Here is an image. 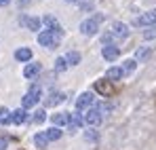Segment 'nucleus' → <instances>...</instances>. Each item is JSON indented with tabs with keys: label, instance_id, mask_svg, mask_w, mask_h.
I'll list each match as a JSON object with an SVG mask.
<instances>
[{
	"label": "nucleus",
	"instance_id": "nucleus-1",
	"mask_svg": "<svg viewBox=\"0 0 156 150\" xmlns=\"http://www.w3.org/2000/svg\"><path fill=\"white\" fill-rule=\"evenodd\" d=\"M95 91L104 97H114L118 93V87L114 82H110L108 78H99V80H95Z\"/></svg>",
	"mask_w": 156,
	"mask_h": 150
},
{
	"label": "nucleus",
	"instance_id": "nucleus-2",
	"mask_svg": "<svg viewBox=\"0 0 156 150\" xmlns=\"http://www.w3.org/2000/svg\"><path fill=\"white\" fill-rule=\"evenodd\" d=\"M40 100V87L38 85H32L30 87V91H27L26 95H23V100H21V108L27 110V108H34L36 104Z\"/></svg>",
	"mask_w": 156,
	"mask_h": 150
},
{
	"label": "nucleus",
	"instance_id": "nucleus-3",
	"mask_svg": "<svg viewBox=\"0 0 156 150\" xmlns=\"http://www.w3.org/2000/svg\"><path fill=\"white\" fill-rule=\"evenodd\" d=\"M101 21H104V15H95L93 19H87V21L80 24V32L84 36H93V34H97V25Z\"/></svg>",
	"mask_w": 156,
	"mask_h": 150
},
{
	"label": "nucleus",
	"instance_id": "nucleus-4",
	"mask_svg": "<svg viewBox=\"0 0 156 150\" xmlns=\"http://www.w3.org/2000/svg\"><path fill=\"white\" fill-rule=\"evenodd\" d=\"M59 34H53L51 30H44V32H40L38 34V42L42 45V47H49V49H55L57 45H59Z\"/></svg>",
	"mask_w": 156,
	"mask_h": 150
},
{
	"label": "nucleus",
	"instance_id": "nucleus-5",
	"mask_svg": "<svg viewBox=\"0 0 156 150\" xmlns=\"http://www.w3.org/2000/svg\"><path fill=\"white\" fill-rule=\"evenodd\" d=\"M82 119H84V123H87L89 127H97L99 123H101L104 114H101V112H99L97 108H89V112H87V114H84Z\"/></svg>",
	"mask_w": 156,
	"mask_h": 150
},
{
	"label": "nucleus",
	"instance_id": "nucleus-6",
	"mask_svg": "<svg viewBox=\"0 0 156 150\" xmlns=\"http://www.w3.org/2000/svg\"><path fill=\"white\" fill-rule=\"evenodd\" d=\"M93 101H95L93 93L84 91V93H80V95H78V100H76V108H78V110H87V108H91V106H93Z\"/></svg>",
	"mask_w": 156,
	"mask_h": 150
},
{
	"label": "nucleus",
	"instance_id": "nucleus-7",
	"mask_svg": "<svg viewBox=\"0 0 156 150\" xmlns=\"http://www.w3.org/2000/svg\"><path fill=\"white\" fill-rule=\"evenodd\" d=\"M133 24H135V25H154L156 24V9H154V11L144 13V15H139Z\"/></svg>",
	"mask_w": 156,
	"mask_h": 150
},
{
	"label": "nucleus",
	"instance_id": "nucleus-8",
	"mask_svg": "<svg viewBox=\"0 0 156 150\" xmlns=\"http://www.w3.org/2000/svg\"><path fill=\"white\" fill-rule=\"evenodd\" d=\"M118 55H120V49L116 45H105L104 51H101V57L105 61H114V59H118Z\"/></svg>",
	"mask_w": 156,
	"mask_h": 150
},
{
	"label": "nucleus",
	"instance_id": "nucleus-9",
	"mask_svg": "<svg viewBox=\"0 0 156 150\" xmlns=\"http://www.w3.org/2000/svg\"><path fill=\"white\" fill-rule=\"evenodd\" d=\"M19 24H21V25H26L27 30H32V32H38V30H40V24H42V21H40L38 17H26V15H23V17H19Z\"/></svg>",
	"mask_w": 156,
	"mask_h": 150
},
{
	"label": "nucleus",
	"instance_id": "nucleus-10",
	"mask_svg": "<svg viewBox=\"0 0 156 150\" xmlns=\"http://www.w3.org/2000/svg\"><path fill=\"white\" fill-rule=\"evenodd\" d=\"M82 123H84V119L78 114V112H74V114H70V123H68V131L70 133H76L78 129L82 127Z\"/></svg>",
	"mask_w": 156,
	"mask_h": 150
},
{
	"label": "nucleus",
	"instance_id": "nucleus-11",
	"mask_svg": "<svg viewBox=\"0 0 156 150\" xmlns=\"http://www.w3.org/2000/svg\"><path fill=\"white\" fill-rule=\"evenodd\" d=\"M51 123L53 127H63L70 123V112H57V114H53L51 116Z\"/></svg>",
	"mask_w": 156,
	"mask_h": 150
},
{
	"label": "nucleus",
	"instance_id": "nucleus-12",
	"mask_svg": "<svg viewBox=\"0 0 156 150\" xmlns=\"http://www.w3.org/2000/svg\"><path fill=\"white\" fill-rule=\"evenodd\" d=\"M112 36H116V38H127L129 36V27L125 24H120V21H116V24L112 25V32H110Z\"/></svg>",
	"mask_w": 156,
	"mask_h": 150
},
{
	"label": "nucleus",
	"instance_id": "nucleus-13",
	"mask_svg": "<svg viewBox=\"0 0 156 150\" xmlns=\"http://www.w3.org/2000/svg\"><path fill=\"white\" fill-rule=\"evenodd\" d=\"M26 121H27V110L17 108L15 112H11V123H15V125H23Z\"/></svg>",
	"mask_w": 156,
	"mask_h": 150
},
{
	"label": "nucleus",
	"instance_id": "nucleus-14",
	"mask_svg": "<svg viewBox=\"0 0 156 150\" xmlns=\"http://www.w3.org/2000/svg\"><path fill=\"white\" fill-rule=\"evenodd\" d=\"M150 55H152V49H150V47H139V49L135 51V61L144 64V61L150 59Z\"/></svg>",
	"mask_w": 156,
	"mask_h": 150
},
{
	"label": "nucleus",
	"instance_id": "nucleus-15",
	"mask_svg": "<svg viewBox=\"0 0 156 150\" xmlns=\"http://www.w3.org/2000/svg\"><path fill=\"white\" fill-rule=\"evenodd\" d=\"M44 24H47L49 27H51V32H53V34H59V36L63 34L61 25H59V21H57L55 17H51V15H47V17H44Z\"/></svg>",
	"mask_w": 156,
	"mask_h": 150
},
{
	"label": "nucleus",
	"instance_id": "nucleus-16",
	"mask_svg": "<svg viewBox=\"0 0 156 150\" xmlns=\"http://www.w3.org/2000/svg\"><path fill=\"white\" fill-rule=\"evenodd\" d=\"M40 70H42L40 64H27L26 70H23V76H26V78H34V76L40 74Z\"/></svg>",
	"mask_w": 156,
	"mask_h": 150
},
{
	"label": "nucleus",
	"instance_id": "nucleus-17",
	"mask_svg": "<svg viewBox=\"0 0 156 150\" xmlns=\"http://www.w3.org/2000/svg\"><path fill=\"white\" fill-rule=\"evenodd\" d=\"M34 144H36V148H38V150H47L49 140H47L44 131H40V133H36V135H34Z\"/></svg>",
	"mask_w": 156,
	"mask_h": 150
},
{
	"label": "nucleus",
	"instance_id": "nucleus-18",
	"mask_svg": "<svg viewBox=\"0 0 156 150\" xmlns=\"http://www.w3.org/2000/svg\"><path fill=\"white\" fill-rule=\"evenodd\" d=\"M15 59H17V61H30V59H32V51L27 49V47L17 49L15 51Z\"/></svg>",
	"mask_w": 156,
	"mask_h": 150
},
{
	"label": "nucleus",
	"instance_id": "nucleus-19",
	"mask_svg": "<svg viewBox=\"0 0 156 150\" xmlns=\"http://www.w3.org/2000/svg\"><path fill=\"white\" fill-rule=\"evenodd\" d=\"M44 135H47V140H49V142H57V140L63 135V131H61L59 127H51V129H47V131H44Z\"/></svg>",
	"mask_w": 156,
	"mask_h": 150
},
{
	"label": "nucleus",
	"instance_id": "nucleus-20",
	"mask_svg": "<svg viewBox=\"0 0 156 150\" xmlns=\"http://www.w3.org/2000/svg\"><path fill=\"white\" fill-rule=\"evenodd\" d=\"M63 100H66V95H63V93H55V91H53L51 95L44 100V104H47V106H57V104H61Z\"/></svg>",
	"mask_w": 156,
	"mask_h": 150
},
{
	"label": "nucleus",
	"instance_id": "nucleus-21",
	"mask_svg": "<svg viewBox=\"0 0 156 150\" xmlns=\"http://www.w3.org/2000/svg\"><path fill=\"white\" fill-rule=\"evenodd\" d=\"M105 78H108L110 82H114V80H122V70H120V68H110V70L105 72Z\"/></svg>",
	"mask_w": 156,
	"mask_h": 150
},
{
	"label": "nucleus",
	"instance_id": "nucleus-22",
	"mask_svg": "<svg viewBox=\"0 0 156 150\" xmlns=\"http://www.w3.org/2000/svg\"><path fill=\"white\" fill-rule=\"evenodd\" d=\"M135 66H137L135 59H125V61H122V68H120V70H122V76L125 74H133V72H135Z\"/></svg>",
	"mask_w": 156,
	"mask_h": 150
},
{
	"label": "nucleus",
	"instance_id": "nucleus-23",
	"mask_svg": "<svg viewBox=\"0 0 156 150\" xmlns=\"http://www.w3.org/2000/svg\"><path fill=\"white\" fill-rule=\"evenodd\" d=\"M66 61H68V66H78L80 64V53L78 51H70L66 55Z\"/></svg>",
	"mask_w": 156,
	"mask_h": 150
},
{
	"label": "nucleus",
	"instance_id": "nucleus-24",
	"mask_svg": "<svg viewBox=\"0 0 156 150\" xmlns=\"http://www.w3.org/2000/svg\"><path fill=\"white\" fill-rule=\"evenodd\" d=\"M66 70H68L66 57H57V59H55V72H66Z\"/></svg>",
	"mask_w": 156,
	"mask_h": 150
},
{
	"label": "nucleus",
	"instance_id": "nucleus-25",
	"mask_svg": "<svg viewBox=\"0 0 156 150\" xmlns=\"http://www.w3.org/2000/svg\"><path fill=\"white\" fill-rule=\"evenodd\" d=\"M32 121H34L36 125L44 123V121H47V112H44V110H36V112H34V116H32Z\"/></svg>",
	"mask_w": 156,
	"mask_h": 150
},
{
	"label": "nucleus",
	"instance_id": "nucleus-26",
	"mask_svg": "<svg viewBox=\"0 0 156 150\" xmlns=\"http://www.w3.org/2000/svg\"><path fill=\"white\" fill-rule=\"evenodd\" d=\"M0 125H11V112L6 108H0Z\"/></svg>",
	"mask_w": 156,
	"mask_h": 150
},
{
	"label": "nucleus",
	"instance_id": "nucleus-27",
	"mask_svg": "<svg viewBox=\"0 0 156 150\" xmlns=\"http://www.w3.org/2000/svg\"><path fill=\"white\" fill-rule=\"evenodd\" d=\"M97 137H99V133H97L95 129H89V131L84 133V140H87V142H97Z\"/></svg>",
	"mask_w": 156,
	"mask_h": 150
},
{
	"label": "nucleus",
	"instance_id": "nucleus-28",
	"mask_svg": "<svg viewBox=\"0 0 156 150\" xmlns=\"http://www.w3.org/2000/svg\"><path fill=\"white\" fill-rule=\"evenodd\" d=\"M112 40H114V36H112L110 32H105L104 36H101V42H104V47H105V45H112Z\"/></svg>",
	"mask_w": 156,
	"mask_h": 150
},
{
	"label": "nucleus",
	"instance_id": "nucleus-29",
	"mask_svg": "<svg viewBox=\"0 0 156 150\" xmlns=\"http://www.w3.org/2000/svg\"><path fill=\"white\" fill-rule=\"evenodd\" d=\"M97 110L104 114V112H110V110H112V106H108V104H99V106H97Z\"/></svg>",
	"mask_w": 156,
	"mask_h": 150
},
{
	"label": "nucleus",
	"instance_id": "nucleus-30",
	"mask_svg": "<svg viewBox=\"0 0 156 150\" xmlns=\"http://www.w3.org/2000/svg\"><path fill=\"white\" fill-rule=\"evenodd\" d=\"M6 144H9V137H0V150L6 148Z\"/></svg>",
	"mask_w": 156,
	"mask_h": 150
},
{
	"label": "nucleus",
	"instance_id": "nucleus-31",
	"mask_svg": "<svg viewBox=\"0 0 156 150\" xmlns=\"http://www.w3.org/2000/svg\"><path fill=\"white\" fill-rule=\"evenodd\" d=\"M144 36H146V38H148V40H150V38H154V36H156V30H150V32H146V34H144Z\"/></svg>",
	"mask_w": 156,
	"mask_h": 150
},
{
	"label": "nucleus",
	"instance_id": "nucleus-32",
	"mask_svg": "<svg viewBox=\"0 0 156 150\" xmlns=\"http://www.w3.org/2000/svg\"><path fill=\"white\" fill-rule=\"evenodd\" d=\"M9 2H11V0H0V6H6Z\"/></svg>",
	"mask_w": 156,
	"mask_h": 150
},
{
	"label": "nucleus",
	"instance_id": "nucleus-33",
	"mask_svg": "<svg viewBox=\"0 0 156 150\" xmlns=\"http://www.w3.org/2000/svg\"><path fill=\"white\" fill-rule=\"evenodd\" d=\"M68 2H72V0H68Z\"/></svg>",
	"mask_w": 156,
	"mask_h": 150
}]
</instances>
